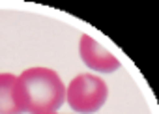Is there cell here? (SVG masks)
Segmentation results:
<instances>
[{"instance_id": "cell-1", "label": "cell", "mask_w": 159, "mask_h": 114, "mask_svg": "<svg viewBox=\"0 0 159 114\" xmlns=\"http://www.w3.org/2000/svg\"><path fill=\"white\" fill-rule=\"evenodd\" d=\"M13 93L23 114H51L66 101V86L49 67L25 69L15 80Z\"/></svg>"}, {"instance_id": "cell-2", "label": "cell", "mask_w": 159, "mask_h": 114, "mask_svg": "<svg viewBox=\"0 0 159 114\" xmlns=\"http://www.w3.org/2000/svg\"><path fill=\"white\" fill-rule=\"evenodd\" d=\"M107 95H109V88L105 80L90 73L77 75L66 88V99L69 107L75 112H83V114L98 112L105 105Z\"/></svg>"}, {"instance_id": "cell-3", "label": "cell", "mask_w": 159, "mask_h": 114, "mask_svg": "<svg viewBox=\"0 0 159 114\" xmlns=\"http://www.w3.org/2000/svg\"><path fill=\"white\" fill-rule=\"evenodd\" d=\"M79 52H81L83 62L99 73H112L120 67V62L114 54H111L103 45H99L94 38L90 36H81V43H79Z\"/></svg>"}, {"instance_id": "cell-4", "label": "cell", "mask_w": 159, "mask_h": 114, "mask_svg": "<svg viewBox=\"0 0 159 114\" xmlns=\"http://www.w3.org/2000/svg\"><path fill=\"white\" fill-rule=\"evenodd\" d=\"M15 80L17 77L11 73H0V114H23L13 93Z\"/></svg>"}, {"instance_id": "cell-5", "label": "cell", "mask_w": 159, "mask_h": 114, "mask_svg": "<svg viewBox=\"0 0 159 114\" xmlns=\"http://www.w3.org/2000/svg\"><path fill=\"white\" fill-rule=\"evenodd\" d=\"M51 114H58V112H51Z\"/></svg>"}]
</instances>
